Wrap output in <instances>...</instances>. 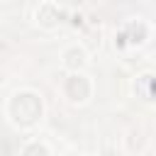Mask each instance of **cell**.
<instances>
[{
  "instance_id": "6da1fadb",
  "label": "cell",
  "mask_w": 156,
  "mask_h": 156,
  "mask_svg": "<svg viewBox=\"0 0 156 156\" xmlns=\"http://www.w3.org/2000/svg\"><path fill=\"white\" fill-rule=\"evenodd\" d=\"M5 117L15 129H29L44 117V100L37 90L22 88L5 102Z\"/></svg>"
},
{
  "instance_id": "7a4b0ae2",
  "label": "cell",
  "mask_w": 156,
  "mask_h": 156,
  "mask_svg": "<svg viewBox=\"0 0 156 156\" xmlns=\"http://www.w3.org/2000/svg\"><path fill=\"white\" fill-rule=\"evenodd\" d=\"M61 93H63L68 105L80 107L93 98V80H90V76H85V71H73L63 78Z\"/></svg>"
},
{
  "instance_id": "3957f363",
  "label": "cell",
  "mask_w": 156,
  "mask_h": 156,
  "mask_svg": "<svg viewBox=\"0 0 156 156\" xmlns=\"http://www.w3.org/2000/svg\"><path fill=\"white\" fill-rule=\"evenodd\" d=\"M63 10L54 2V0H41L34 7V24L39 29H56L63 24Z\"/></svg>"
},
{
  "instance_id": "277c9868",
  "label": "cell",
  "mask_w": 156,
  "mask_h": 156,
  "mask_svg": "<svg viewBox=\"0 0 156 156\" xmlns=\"http://www.w3.org/2000/svg\"><path fill=\"white\" fill-rule=\"evenodd\" d=\"M146 39H149V24L144 20H129L122 27V32L115 37V44H119V46H141V44H146Z\"/></svg>"
},
{
  "instance_id": "5b68a950",
  "label": "cell",
  "mask_w": 156,
  "mask_h": 156,
  "mask_svg": "<svg viewBox=\"0 0 156 156\" xmlns=\"http://www.w3.org/2000/svg\"><path fill=\"white\" fill-rule=\"evenodd\" d=\"M90 66V54L83 44H68L63 51H61V68L66 73H73V71H85Z\"/></svg>"
},
{
  "instance_id": "8992f818",
  "label": "cell",
  "mask_w": 156,
  "mask_h": 156,
  "mask_svg": "<svg viewBox=\"0 0 156 156\" xmlns=\"http://www.w3.org/2000/svg\"><path fill=\"white\" fill-rule=\"evenodd\" d=\"M22 156H51V146L46 141H39V139H29L22 149H20Z\"/></svg>"
}]
</instances>
